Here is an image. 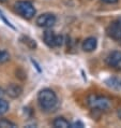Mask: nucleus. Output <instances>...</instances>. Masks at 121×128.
<instances>
[{
  "label": "nucleus",
  "instance_id": "obj_17",
  "mask_svg": "<svg viewBox=\"0 0 121 128\" xmlns=\"http://www.w3.org/2000/svg\"><path fill=\"white\" fill-rule=\"evenodd\" d=\"M3 96H4V90H3L2 88L0 87V98H2Z\"/></svg>",
  "mask_w": 121,
  "mask_h": 128
},
{
  "label": "nucleus",
  "instance_id": "obj_8",
  "mask_svg": "<svg viewBox=\"0 0 121 128\" xmlns=\"http://www.w3.org/2000/svg\"><path fill=\"white\" fill-rule=\"evenodd\" d=\"M5 93L8 94L10 97L12 98H17L18 96H20V94L23 93V88L17 84H10L8 87H6Z\"/></svg>",
  "mask_w": 121,
  "mask_h": 128
},
{
  "label": "nucleus",
  "instance_id": "obj_10",
  "mask_svg": "<svg viewBox=\"0 0 121 128\" xmlns=\"http://www.w3.org/2000/svg\"><path fill=\"white\" fill-rule=\"evenodd\" d=\"M53 126L55 128H69L70 123L64 118V117H57L53 122Z\"/></svg>",
  "mask_w": 121,
  "mask_h": 128
},
{
  "label": "nucleus",
  "instance_id": "obj_6",
  "mask_svg": "<svg viewBox=\"0 0 121 128\" xmlns=\"http://www.w3.org/2000/svg\"><path fill=\"white\" fill-rule=\"evenodd\" d=\"M107 34L115 40H121V20H115L107 27Z\"/></svg>",
  "mask_w": 121,
  "mask_h": 128
},
{
  "label": "nucleus",
  "instance_id": "obj_19",
  "mask_svg": "<svg viewBox=\"0 0 121 128\" xmlns=\"http://www.w3.org/2000/svg\"><path fill=\"white\" fill-rule=\"evenodd\" d=\"M0 55H1V51H0Z\"/></svg>",
  "mask_w": 121,
  "mask_h": 128
},
{
  "label": "nucleus",
  "instance_id": "obj_9",
  "mask_svg": "<svg viewBox=\"0 0 121 128\" xmlns=\"http://www.w3.org/2000/svg\"><path fill=\"white\" fill-rule=\"evenodd\" d=\"M43 39L46 45L49 48H56L55 45V40H56V34L52 30H46L43 34Z\"/></svg>",
  "mask_w": 121,
  "mask_h": 128
},
{
  "label": "nucleus",
  "instance_id": "obj_13",
  "mask_svg": "<svg viewBox=\"0 0 121 128\" xmlns=\"http://www.w3.org/2000/svg\"><path fill=\"white\" fill-rule=\"evenodd\" d=\"M10 59V54L6 51H1V55H0V64L5 62Z\"/></svg>",
  "mask_w": 121,
  "mask_h": 128
},
{
  "label": "nucleus",
  "instance_id": "obj_14",
  "mask_svg": "<svg viewBox=\"0 0 121 128\" xmlns=\"http://www.w3.org/2000/svg\"><path fill=\"white\" fill-rule=\"evenodd\" d=\"M63 44V37L61 34H56V40H55V45L56 48L61 46Z\"/></svg>",
  "mask_w": 121,
  "mask_h": 128
},
{
  "label": "nucleus",
  "instance_id": "obj_18",
  "mask_svg": "<svg viewBox=\"0 0 121 128\" xmlns=\"http://www.w3.org/2000/svg\"><path fill=\"white\" fill-rule=\"evenodd\" d=\"M6 0H0V2H5Z\"/></svg>",
  "mask_w": 121,
  "mask_h": 128
},
{
  "label": "nucleus",
  "instance_id": "obj_16",
  "mask_svg": "<svg viewBox=\"0 0 121 128\" xmlns=\"http://www.w3.org/2000/svg\"><path fill=\"white\" fill-rule=\"evenodd\" d=\"M103 2L105 3H109V4H114V3H117L119 1V0H102Z\"/></svg>",
  "mask_w": 121,
  "mask_h": 128
},
{
  "label": "nucleus",
  "instance_id": "obj_2",
  "mask_svg": "<svg viewBox=\"0 0 121 128\" xmlns=\"http://www.w3.org/2000/svg\"><path fill=\"white\" fill-rule=\"evenodd\" d=\"M87 104L93 110H99V111H106L110 108L112 101L106 96L90 94L87 97Z\"/></svg>",
  "mask_w": 121,
  "mask_h": 128
},
{
  "label": "nucleus",
  "instance_id": "obj_12",
  "mask_svg": "<svg viewBox=\"0 0 121 128\" xmlns=\"http://www.w3.org/2000/svg\"><path fill=\"white\" fill-rule=\"evenodd\" d=\"M9 110V102L5 101L4 99L0 98V115L4 114Z\"/></svg>",
  "mask_w": 121,
  "mask_h": 128
},
{
  "label": "nucleus",
  "instance_id": "obj_5",
  "mask_svg": "<svg viewBox=\"0 0 121 128\" xmlns=\"http://www.w3.org/2000/svg\"><path fill=\"white\" fill-rule=\"evenodd\" d=\"M106 62L109 67L116 70H121V52L114 51L107 56Z\"/></svg>",
  "mask_w": 121,
  "mask_h": 128
},
{
  "label": "nucleus",
  "instance_id": "obj_4",
  "mask_svg": "<svg viewBox=\"0 0 121 128\" xmlns=\"http://www.w3.org/2000/svg\"><path fill=\"white\" fill-rule=\"evenodd\" d=\"M35 23L40 27L51 28L56 24V16L52 13H43L37 17Z\"/></svg>",
  "mask_w": 121,
  "mask_h": 128
},
{
  "label": "nucleus",
  "instance_id": "obj_3",
  "mask_svg": "<svg viewBox=\"0 0 121 128\" xmlns=\"http://www.w3.org/2000/svg\"><path fill=\"white\" fill-rule=\"evenodd\" d=\"M15 11L22 17L26 20H31L35 15V9L32 3L29 1H17L15 3Z\"/></svg>",
  "mask_w": 121,
  "mask_h": 128
},
{
  "label": "nucleus",
  "instance_id": "obj_15",
  "mask_svg": "<svg viewBox=\"0 0 121 128\" xmlns=\"http://www.w3.org/2000/svg\"><path fill=\"white\" fill-rule=\"evenodd\" d=\"M70 127H71V128H76V127L83 128V127H85V125L80 122V120H77V122H74V123H72V124H70Z\"/></svg>",
  "mask_w": 121,
  "mask_h": 128
},
{
  "label": "nucleus",
  "instance_id": "obj_11",
  "mask_svg": "<svg viewBox=\"0 0 121 128\" xmlns=\"http://www.w3.org/2000/svg\"><path fill=\"white\" fill-rule=\"evenodd\" d=\"M0 127L1 128H14V127H16V125L6 118H0Z\"/></svg>",
  "mask_w": 121,
  "mask_h": 128
},
{
  "label": "nucleus",
  "instance_id": "obj_1",
  "mask_svg": "<svg viewBox=\"0 0 121 128\" xmlns=\"http://www.w3.org/2000/svg\"><path fill=\"white\" fill-rule=\"evenodd\" d=\"M38 102L42 110L51 111V110L56 108L57 104H58V98H57V95L52 90L45 88V90H42L39 93Z\"/></svg>",
  "mask_w": 121,
  "mask_h": 128
},
{
  "label": "nucleus",
  "instance_id": "obj_7",
  "mask_svg": "<svg viewBox=\"0 0 121 128\" xmlns=\"http://www.w3.org/2000/svg\"><path fill=\"white\" fill-rule=\"evenodd\" d=\"M97 45H98L97 39L93 37H90V38H87L86 40L83 42L81 48H83L85 52H93L94 50L97 48Z\"/></svg>",
  "mask_w": 121,
  "mask_h": 128
}]
</instances>
